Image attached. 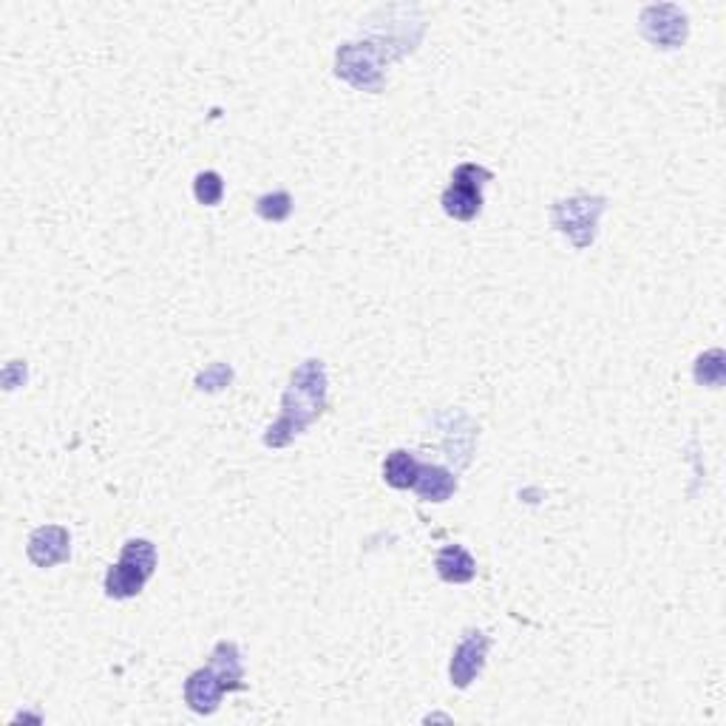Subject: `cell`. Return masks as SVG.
Listing matches in <instances>:
<instances>
[{"label":"cell","instance_id":"obj_6","mask_svg":"<svg viewBox=\"0 0 726 726\" xmlns=\"http://www.w3.org/2000/svg\"><path fill=\"white\" fill-rule=\"evenodd\" d=\"M381 63L383 51L374 49V44H346L344 49H339V69H335V74L349 79L355 88L378 91L383 86Z\"/></svg>","mask_w":726,"mask_h":726},{"label":"cell","instance_id":"obj_10","mask_svg":"<svg viewBox=\"0 0 726 726\" xmlns=\"http://www.w3.org/2000/svg\"><path fill=\"white\" fill-rule=\"evenodd\" d=\"M415 491L426 503H446L448 496L457 491V477L443 466H420Z\"/></svg>","mask_w":726,"mask_h":726},{"label":"cell","instance_id":"obj_12","mask_svg":"<svg viewBox=\"0 0 726 726\" xmlns=\"http://www.w3.org/2000/svg\"><path fill=\"white\" fill-rule=\"evenodd\" d=\"M696 381L701 386H721L724 383V353L721 349H712V353L698 358Z\"/></svg>","mask_w":726,"mask_h":726},{"label":"cell","instance_id":"obj_7","mask_svg":"<svg viewBox=\"0 0 726 726\" xmlns=\"http://www.w3.org/2000/svg\"><path fill=\"white\" fill-rule=\"evenodd\" d=\"M485 655H489V636L480 633V630H468L460 644H457V650H454L452 667H448L454 687L466 690L468 684L475 681L482 673V667H485Z\"/></svg>","mask_w":726,"mask_h":726},{"label":"cell","instance_id":"obj_13","mask_svg":"<svg viewBox=\"0 0 726 726\" xmlns=\"http://www.w3.org/2000/svg\"><path fill=\"white\" fill-rule=\"evenodd\" d=\"M256 213L267 222H284L293 213V199L290 194L279 190V194H267L256 201Z\"/></svg>","mask_w":726,"mask_h":726},{"label":"cell","instance_id":"obj_14","mask_svg":"<svg viewBox=\"0 0 726 726\" xmlns=\"http://www.w3.org/2000/svg\"><path fill=\"white\" fill-rule=\"evenodd\" d=\"M194 194L196 199L201 201V205H208V208H213V205H219L224 196V182L222 176H219L217 171H205L196 176L194 182Z\"/></svg>","mask_w":726,"mask_h":726},{"label":"cell","instance_id":"obj_2","mask_svg":"<svg viewBox=\"0 0 726 726\" xmlns=\"http://www.w3.org/2000/svg\"><path fill=\"white\" fill-rule=\"evenodd\" d=\"M242 653L233 641H219L213 655H210V667L196 669L194 676L185 681V701L187 706L199 715H210L219 710L224 692L242 690Z\"/></svg>","mask_w":726,"mask_h":726},{"label":"cell","instance_id":"obj_15","mask_svg":"<svg viewBox=\"0 0 726 726\" xmlns=\"http://www.w3.org/2000/svg\"><path fill=\"white\" fill-rule=\"evenodd\" d=\"M231 378H233V372L227 367H224V364H217V367H210L208 372L205 374H199V389H210V392H213V389H222V386H227V383H231Z\"/></svg>","mask_w":726,"mask_h":726},{"label":"cell","instance_id":"obj_8","mask_svg":"<svg viewBox=\"0 0 726 726\" xmlns=\"http://www.w3.org/2000/svg\"><path fill=\"white\" fill-rule=\"evenodd\" d=\"M72 554V537L60 526L37 528L29 537V559L37 568H54Z\"/></svg>","mask_w":726,"mask_h":726},{"label":"cell","instance_id":"obj_5","mask_svg":"<svg viewBox=\"0 0 726 726\" xmlns=\"http://www.w3.org/2000/svg\"><path fill=\"white\" fill-rule=\"evenodd\" d=\"M491 180H494V173L477 162L457 165L452 173V185L443 194V210L457 222H471L482 210V187Z\"/></svg>","mask_w":726,"mask_h":726},{"label":"cell","instance_id":"obj_9","mask_svg":"<svg viewBox=\"0 0 726 726\" xmlns=\"http://www.w3.org/2000/svg\"><path fill=\"white\" fill-rule=\"evenodd\" d=\"M434 568H438V574L443 582L463 585V582H471V579H475L477 562L463 545H446L438 554V559H434Z\"/></svg>","mask_w":726,"mask_h":726},{"label":"cell","instance_id":"obj_3","mask_svg":"<svg viewBox=\"0 0 726 726\" xmlns=\"http://www.w3.org/2000/svg\"><path fill=\"white\" fill-rule=\"evenodd\" d=\"M157 568V547L148 540L125 542L123 556L106 576V593L111 599H131L139 596L145 582L153 576Z\"/></svg>","mask_w":726,"mask_h":726},{"label":"cell","instance_id":"obj_1","mask_svg":"<svg viewBox=\"0 0 726 726\" xmlns=\"http://www.w3.org/2000/svg\"><path fill=\"white\" fill-rule=\"evenodd\" d=\"M327 406V369L321 360H304L293 372L284 401H281V420L270 426L264 434V446H287L295 434H302L312 420L321 418Z\"/></svg>","mask_w":726,"mask_h":726},{"label":"cell","instance_id":"obj_4","mask_svg":"<svg viewBox=\"0 0 726 726\" xmlns=\"http://www.w3.org/2000/svg\"><path fill=\"white\" fill-rule=\"evenodd\" d=\"M604 205H607V199H602V196H574V199L556 201L554 210H551V222L562 236L570 238V245L576 250H585L596 238V224Z\"/></svg>","mask_w":726,"mask_h":726},{"label":"cell","instance_id":"obj_11","mask_svg":"<svg viewBox=\"0 0 726 726\" xmlns=\"http://www.w3.org/2000/svg\"><path fill=\"white\" fill-rule=\"evenodd\" d=\"M420 466L423 463H418V457L409 452H403V448H397V452H392L386 457V463H383V480L392 485V489H415V482H418V475H420Z\"/></svg>","mask_w":726,"mask_h":726}]
</instances>
